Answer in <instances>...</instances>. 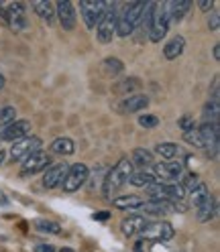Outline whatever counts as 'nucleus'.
Here are the masks:
<instances>
[{
  "label": "nucleus",
  "instance_id": "nucleus-16",
  "mask_svg": "<svg viewBox=\"0 0 220 252\" xmlns=\"http://www.w3.org/2000/svg\"><path fill=\"white\" fill-rule=\"evenodd\" d=\"M68 169H70L68 163H51L49 167L45 169L43 187H45V189H55L57 185H61V181H64Z\"/></svg>",
  "mask_w": 220,
  "mask_h": 252
},
{
  "label": "nucleus",
  "instance_id": "nucleus-24",
  "mask_svg": "<svg viewBox=\"0 0 220 252\" xmlns=\"http://www.w3.org/2000/svg\"><path fill=\"white\" fill-rule=\"evenodd\" d=\"M49 149H51V153H53V155L70 157V155H73V153H75V143H73L72 138H68V136H59V138H55L53 143L49 145Z\"/></svg>",
  "mask_w": 220,
  "mask_h": 252
},
{
  "label": "nucleus",
  "instance_id": "nucleus-8",
  "mask_svg": "<svg viewBox=\"0 0 220 252\" xmlns=\"http://www.w3.org/2000/svg\"><path fill=\"white\" fill-rule=\"evenodd\" d=\"M104 8H106V0H82L80 2V14L84 19V25L88 29H96Z\"/></svg>",
  "mask_w": 220,
  "mask_h": 252
},
{
  "label": "nucleus",
  "instance_id": "nucleus-27",
  "mask_svg": "<svg viewBox=\"0 0 220 252\" xmlns=\"http://www.w3.org/2000/svg\"><path fill=\"white\" fill-rule=\"evenodd\" d=\"M210 195V189H208V185L206 183H204V181H200L194 189H192V191H190V201L194 203V208H198L200 206V203L204 201V199H206Z\"/></svg>",
  "mask_w": 220,
  "mask_h": 252
},
{
  "label": "nucleus",
  "instance_id": "nucleus-40",
  "mask_svg": "<svg viewBox=\"0 0 220 252\" xmlns=\"http://www.w3.org/2000/svg\"><path fill=\"white\" fill-rule=\"evenodd\" d=\"M35 252H57L53 244H37L35 246Z\"/></svg>",
  "mask_w": 220,
  "mask_h": 252
},
{
  "label": "nucleus",
  "instance_id": "nucleus-29",
  "mask_svg": "<svg viewBox=\"0 0 220 252\" xmlns=\"http://www.w3.org/2000/svg\"><path fill=\"white\" fill-rule=\"evenodd\" d=\"M155 153L159 157H163V159L171 161V159H176V157L180 155V147L176 143H161V145L155 147Z\"/></svg>",
  "mask_w": 220,
  "mask_h": 252
},
{
  "label": "nucleus",
  "instance_id": "nucleus-30",
  "mask_svg": "<svg viewBox=\"0 0 220 252\" xmlns=\"http://www.w3.org/2000/svg\"><path fill=\"white\" fill-rule=\"evenodd\" d=\"M131 163L133 165H141V167H151L153 165V153L147 151V149H135Z\"/></svg>",
  "mask_w": 220,
  "mask_h": 252
},
{
  "label": "nucleus",
  "instance_id": "nucleus-44",
  "mask_svg": "<svg viewBox=\"0 0 220 252\" xmlns=\"http://www.w3.org/2000/svg\"><path fill=\"white\" fill-rule=\"evenodd\" d=\"M4 88V75H0V90Z\"/></svg>",
  "mask_w": 220,
  "mask_h": 252
},
{
  "label": "nucleus",
  "instance_id": "nucleus-25",
  "mask_svg": "<svg viewBox=\"0 0 220 252\" xmlns=\"http://www.w3.org/2000/svg\"><path fill=\"white\" fill-rule=\"evenodd\" d=\"M33 8H35V12L39 14V17L47 25H53V21H55V6L51 2H47V0H35Z\"/></svg>",
  "mask_w": 220,
  "mask_h": 252
},
{
  "label": "nucleus",
  "instance_id": "nucleus-28",
  "mask_svg": "<svg viewBox=\"0 0 220 252\" xmlns=\"http://www.w3.org/2000/svg\"><path fill=\"white\" fill-rule=\"evenodd\" d=\"M35 230H39L41 234H59L61 232V226L57 222H53V220H45V218H39L33 222Z\"/></svg>",
  "mask_w": 220,
  "mask_h": 252
},
{
  "label": "nucleus",
  "instance_id": "nucleus-2",
  "mask_svg": "<svg viewBox=\"0 0 220 252\" xmlns=\"http://www.w3.org/2000/svg\"><path fill=\"white\" fill-rule=\"evenodd\" d=\"M143 8H145V2L137 0V2L127 6L122 12H118L114 35H118V37H131L133 31L141 25V14H143Z\"/></svg>",
  "mask_w": 220,
  "mask_h": 252
},
{
  "label": "nucleus",
  "instance_id": "nucleus-39",
  "mask_svg": "<svg viewBox=\"0 0 220 252\" xmlns=\"http://www.w3.org/2000/svg\"><path fill=\"white\" fill-rule=\"evenodd\" d=\"M198 6H200L202 12H210V10L214 8V0H200Z\"/></svg>",
  "mask_w": 220,
  "mask_h": 252
},
{
  "label": "nucleus",
  "instance_id": "nucleus-43",
  "mask_svg": "<svg viewBox=\"0 0 220 252\" xmlns=\"http://www.w3.org/2000/svg\"><path fill=\"white\" fill-rule=\"evenodd\" d=\"M212 55H214V59H220V45H218V43L214 45V49H212Z\"/></svg>",
  "mask_w": 220,
  "mask_h": 252
},
{
  "label": "nucleus",
  "instance_id": "nucleus-41",
  "mask_svg": "<svg viewBox=\"0 0 220 252\" xmlns=\"http://www.w3.org/2000/svg\"><path fill=\"white\" fill-rule=\"evenodd\" d=\"M92 218H94V220H98V222H106V220L110 218V214H108V212H96Z\"/></svg>",
  "mask_w": 220,
  "mask_h": 252
},
{
  "label": "nucleus",
  "instance_id": "nucleus-37",
  "mask_svg": "<svg viewBox=\"0 0 220 252\" xmlns=\"http://www.w3.org/2000/svg\"><path fill=\"white\" fill-rule=\"evenodd\" d=\"M139 84H137V80H135V77H133V80H124L122 82V86L116 90V92H120V94H127V96H129V92L133 90V88H137Z\"/></svg>",
  "mask_w": 220,
  "mask_h": 252
},
{
  "label": "nucleus",
  "instance_id": "nucleus-42",
  "mask_svg": "<svg viewBox=\"0 0 220 252\" xmlns=\"http://www.w3.org/2000/svg\"><path fill=\"white\" fill-rule=\"evenodd\" d=\"M8 203H10V199L6 197V193L0 191V206H8Z\"/></svg>",
  "mask_w": 220,
  "mask_h": 252
},
{
  "label": "nucleus",
  "instance_id": "nucleus-6",
  "mask_svg": "<svg viewBox=\"0 0 220 252\" xmlns=\"http://www.w3.org/2000/svg\"><path fill=\"white\" fill-rule=\"evenodd\" d=\"M41 145H43V140L35 134H29L21 140H17V143H12L10 147V159L14 161H25L29 155H33L35 151H41Z\"/></svg>",
  "mask_w": 220,
  "mask_h": 252
},
{
  "label": "nucleus",
  "instance_id": "nucleus-5",
  "mask_svg": "<svg viewBox=\"0 0 220 252\" xmlns=\"http://www.w3.org/2000/svg\"><path fill=\"white\" fill-rule=\"evenodd\" d=\"M88 175H90L88 165H84V163H75V165H72V167L68 169L64 181H61V187H64V191H66V193H73V191H77L80 187L86 185Z\"/></svg>",
  "mask_w": 220,
  "mask_h": 252
},
{
  "label": "nucleus",
  "instance_id": "nucleus-10",
  "mask_svg": "<svg viewBox=\"0 0 220 252\" xmlns=\"http://www.w3.org/2000/svg\"><path fill=\"white\" fill-rule=\"evenodd\" d=\"M153 175L157 177V181L178 183V179L183 175V163H180V161H167V163L153 165Z\"/></svg>",
  "mask_w": 220,
  "mask_h": 252
},
{
  "label": "nucleus",
  "instance_id": "nucleus-19",
  "mask_svg": "<svg viewBox=\"0 0 220 252\" xmlns=\"http://www.w3.org/2000/svg\"><path fill=\"white\" fill-rule=\"evenodd\" d=\"M149 224V220L143 214H131L129 218H124L120 222V230L124 236H135Z\"/></svg>",
  "mask_w": 220,
  "mask_h": 252
},
{
  "label": "nucleus",
  "instance_id": "nucleus-45",
  "mask_svg": "<svg viewBox=\"0 0 220 252\" xmlns=\"http://www.w3.org/2000/svg\"><path fill=\"white\" fill-rule=\"evenodd\" d=\"M59 252H75V250H72V248H61Z\"/></svg>",
  "mask_w": 220,
  "mask_h": 252
},
{
  "label": "nucleus",
  "instance_id": "nucleus-20",
  "mask_svg": "<svg viewBox=\"0 0 220 252\" xmlns=\"http://www.w3.org/2000/svg\"><path fill=\"white\" fill-rule=\"evenodd\" d=\"M165 8L169 12V19L174 23H180V21H183L187 10L192 8V0H169L165 4Z\"/></svg>",
  "mask_w": 220,
  "mask_h": 252
},
{
  "label": "nucleus",
  "instance_id": "nucleus-32",
  "mask_svg": "<svg viewBox=\"0 0 220 252\" xmlns=\"http://www.w3.org/2000/svg\"><path fill=\"white\" fill-rule=\"evenodd\" d=\"M14 116H17V110H14L12 106H4L2 110H0V126H6L14 120Z\"/></svg>",
  "mask_w": 220,
  "mask_h": 252
},
{
  "label": "nucleus",
  "instance_id": "nucleus-14",
  "mask_svg": "<svg viewBox=\"0 0 220 252\" xmlns=\"http://www.w3.org/2000/svg\"><path fill=\"white\" fill-rule=\"evenodd\" d=\"M55 17L59 19V25L64 31H73L75 29V23H77V17H75V8L70 0H59L55 4Z\"/></svg>",
  "mask_w": 220,
  "mask_h": 252
},
{
  "label": "nucleus",
  "instance_id": "nucleus-26",
  "mask_svg": "<svg viewBox=\"0 0 220 252\" xmlns=\"http://www.w3.org/2000/svg\"><path fill=\"white\" fill-rule=\"evenodd\" d=\"M129 183L135 185V187H145V189H147L149 185L157 183V177L153 175V173H149V171H141V173H133L131 179H129Z\"/></svg>",
  "mask_w": 220,
  "mask_h": 252
},
{
  "label": "nucleus",
  "instance_id": "nucleus-23",
  "mask_svg": "<svg viewBox=\"0 0 220 252\" xmlns=\"http://www.w3.org/2000/svg\"><path fill=\"white\" fill-rule=\"evenodd\" d=\"M145 203V197H139V195H120L112 199V206L116 210H129V212H139V208Z\"/></svg>",
  "mask_w": 220,
  "mask_h": 252
},
{
  "label": "nucleus",
  "instance_id": "nucleus-38",
  "mask_svg": "<svg viewBox=\"0 0 220 252\" xmlns=\"http://www.w3.org/2000/svg\"><path fill=\"white\" fill-rule=\"evenodd\" d=\"M208 27L212 31H218V27H220V14L218 12H212L210 17H208Z\"/></svg>",
  "mask_w": 220,
  "mask_h": 252
},
{
  "label": "nucleus",
  "instance_id": "nucleus-18",
  "mask_svg": "<svg viewBox=\"0 0 220 252\" xmlns=\"http://www.w3.org/2000/svg\"><path fill=\"white\" fill-rule=\"evenodd\" d=\"M149 106V98L143 96V94H129L124 96L122 100V106H120V112L124 114H137L141 110H145Z\"/></svg>",
  "mask_w": 220,
  "mask_h": 252
},
{
  "label": "nucleus",
  "instance_id": "nucleus-22",
  "mask_svg": "<svg viewBox=\"0 0 220 252\" xmlns=\"http://www.w3.org/2000/svg\"><path fill=\"white\" fill-rule=\"evenodd\" d=\"M183 49H185V39H183L182 35H176V37H171V39L165 43V47H163V57L169 59V61H174V59H178V57L183 53Z\"/></svg>",
  "mask_w": 220,
  "mask_h": 252
},
{
  "label": "nucleus",
  "instance_id": "nucleus-15",
  "mask_svg": "<svg viewBox=\"0 0 220 252\" xmlns=\"http://www.w3.org/2000/svg\"><path fill=\"white\" fill-rule=\"evenodd\" d=\"M29 134H31V122L29 120H12L10 124H6L2 128L0 138L8 140V143H17V140H21Z\"/></svg>",
  "mask_w": 220,
  "mask_h": 252
},
{
  "label": "nucleus",
  "instance_id": "nucleus-36",
  "mask_svg": "<svg viewBox=\"0 0 220 252\" xmlns=\"http://www.w3.org/2000/svg\"><path fill=\"white\" fill-rule=\"evenodd\" d=\"M198 183H200V177L194 175V173H190V175L183 177V185H182V187H183V189H190V191H192V189H194Z\"/></svg>",
  "mask_w": 220,
  "mask_h": 252
},
{
  "label": "nucleus",
  "instance_id": "nucleus-13",
  "mask_svg": "<svg viewBox=\"0 0 220 252\" xmlns=\"http://www.w3.org/2000/svg\"><path fill=\"white\" fill-rule=\"evenodd\" d=\"M139 234H143V236H147V238H155V240H161V242H165V240H171L176 236V230H174V226H171L169 222H149L143 230H141Z\"/></svg>",
  "mask_w": 220,
  "mask_h": 252
},
{
  "label": "nucleus",
  "instance_id": "nucleus-9",
  "mask_svg": "<svg viewBox=\"0 0 220 252\" xmlns=\"http://www.w3.org/2000/svg\"><path fill=\"white\" fill-rule=\"evenodd\" d=\"M169 25H171V19H169L167 8L157 4L155 19H153V25H151V29H149V39H151L153 43H159L161 39H165L167 31H169Z\"/></svg>",
  "mask_w": 220,
  "mask_h": 252
},
{
  "label": "nucleus",
  "instance_id": "nucleus-34",
  "mask_svg": "<svg viewBox=\"0 0 220 252\" xmlns=\"http://www.w3.org/2000/svg\"><path fill=\"white\" fill-rule=\"evenodd\" d=\"M178 126H180V128H182L183 132H192V130H196V128H198L194 116H182V118H180V122H178Z\"/></svg>",
  "mask_w": 220,
  "mask_h": 252
},
{
  "label": "nucleus",
  "instance_id": "nucleus-17",
  "mask_svg": "<svg viewBox=\"0 0 220 252\" xmlns=\"http://www.w3.org/2000/svg\"><path fill=\"white\" fill-rule=\"evenodd\" d=\"M139 212L151 214V216H169V214L178 212V203L161 201V199H149V201H145L143 206L139 208Z\"/></svg>",
  "mask_w": 220,
  "mask_h": 252
},
{
  "label": "nucleus",
  "instance_id": "nucleus-1",
  "mask_svg": "<svg viewBox=\"0 0 220 252\" xmlns=\"http://www.w3.org/2000/svg\"><path fill=\"white\" fill-rule=\"evenodd\" d=\"M135 173V165L131 163V159H120L112 169L108 171V175L102 183V193L106 199L112 201V195L118 191L122 185H127L131 175Z\"/></svg>",
  "mask_w": 220,
  "mask_h": 252
},
{
  "label": "nucleus",
  "instance_id": "nucleus-3",
  "mask_svg": "<svg viewBox=\"0 0 220 252\" xmlns=\"http://www.w3.org/2000/svg\"><path fill=\"white\" fill-rule=\"evenodd\" d=\"M116 19H118V4L106 2V8L102 12L98 25H96V37L102 45H108L112 41L114 31H116Z\"/></svg>",
  "mask_w": 220,
  "mask_h": 252
},
{
  "label": "nucleus",
  "instance_id": "nucleus-35",
  "mask_svg": "<svg viewBox=\"0 0 220 252\" xmlns=\"http://www.w3.org/2000/svg\"><path fill=\"white\" fill-rule=\"evenodd\" d=\"M183 140H185V143H190L192 147H196V149H202V140H200L198 128L192 130V132H183Z\"/></svg>",
  "mask_w": 220,
  "mask_h": 252
},
{
  "label": "nucleus",
  "instance_id": "nucleus-33",
  "mask_svg": "<svg viewBox=\"0 0 220 252\" xmlns=\"http://www.w3.org/2000/svg\"><path fill=\"white\" fill-rule=\"evenodd\" d=\"M159 124V118L155 114H143L139 116V126H143V128H155V126Z\"/></svg>",
  "mask_w": 220,
  "mask_h": 252
},
{
  "label": "nucleus",
  "instance_id": "nucleus-31",
  "mask_svg": "<svg viewBox=\"0 0 220 252\" xmlns=\"http://www.w3.org/2000/svg\"><path fill=\"white\" fill-rule=\"evenodd\" d=\"M102 67H104V71L110 73V75H118V73L124 69V63H122L120 59H116V57H106V59L102 61Z\"/></svg>",
  "mask_w": 220,
  "mask_h": 252
},
{
  "label": "nucleus",
  "instance_id": "nucleus-11",
  "mask_svg": "<svg viewBox=\"0 0 220 252\" xmlns=\"http://www.w3.org/2000/svg\"><path fill=\"white\" fill-rule=\"evenodd\" d=\"M47 165H51V153L47 151H35L23 161V173L25 175H35L39 171H45Z\"/></svg>",
  "mask_w": 220,
  "mask_h": 252
},
{
  "label": "nucleus",
  "instance_id": "nucleus-4",
  "mask_svg": "<svg viewBox=\"0 0 220 252\" xmlns=\"http://www.w3.org/2000/svg\"><path fill=\"white\" fill-rule=\"evenodd\" d=\"M149 199H161V201H183L185 199V189L180 183H163L157 181L147 187Z\"/></svg>",
  "mask_w": 220,
  "mask_h": 252
},
{
  "label": "nucleus",
  "instance_id": "nucleus-12",
  "mask_svg": "<svg viewBox=\"0 0 220 252\" xmlns=\"http://www.w3.org/2000/svg\"><path fill=\"white\" fill-rule=\"evenodd\" d=\"M2 12L6 17V23L12 31H23L27 29V17H25V6L21 2H10L2 6Z\"/></svg>",
  "mask_w": 220,
  "mask_h": 252
},
{
  "label": "nucleus",
  "instance_id": "nucleus-7",
  "mask_svg": "<svg viewBox=\"0 0 220 252\" xmlns=\"http://www.w3.org/2000/svg\"><path fill=\"white\" fill-rule=\"evenodd\" d=\"M218 130H220L218 124H214V122H202L198 126V134H200V140H202V149L206 151L210 157H216L218 155V147H220V143H218L220 132Z\"/></svg>",
  "mask_w": 220,
  "mask_h": 252
},
{
  "label": "nucleus",
  "instance_id": "nucleus-21",
  "mask_svg": "<svg viewBox=\"0 0 220 252\" xmlns=\"http://www.w3.org/2000/svg\"><path fill=\"white\" fill-rule=\"evenodd\" d=\"M216 214H218V206H216V199L212 195H208L196 208V218H198V222H202V224L210 222L212 218H216Z\"/></svg>",
  "mask_w": 220,
  "mask_h": 252
}]
</instances>
